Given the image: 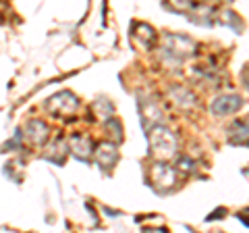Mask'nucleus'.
<instances>
[{
  "mask_svg": "<svg viewBox=\"0 0 249 233\" xmlns=\"http://www.w3.org/2000/svg\"><path fill=\"white\" fill-rule=\"evenodd\" d=\"M150 146H152L154 156H158L160 160L173 158L175 152H177V139H175V136L170 134V129L160 127V125L150 131Z\"/></svg>",
  "mask_w": 249,
  "mask_h": 233,
  "instance_id": "nucleus-1",
  "label": "nucleus"
},
{
  "mask_svg": "<svg viewBox=\"0 0 249 233\" xmlns=\"http://www.w3.org/2000/svg\"><path fill=\"white\" fill-rule=\"evenodd\" d=\"M164 52L170 54L173 58L181 60V58H187L196 52V44H193L191 40H187V38H183V36H166Z\"/></svg>",
  "mask_w": 249,
  "mask_h": 233,
  "instance_id": "nucleus-2",
  "label": "nucleus"
},
{
  "mask_svg": "<svg viewBox=\"0 0 249 233\" xmlns=\"http://www.w3.org/2000/svg\"><path fill=\"white\" fill-rule=\"evenodd\" d=\"M241 106H243V100H241L239 96H220L212 102V113L222 116V115L237 113Z\"/></svg>",
  "mask_w": 249,
  "mask_h": 233,
  "instance_id": "nucleus-3",
  "label": "nucleus"
},
{
  "mask_svg": "<svg viewBox=\"0 0 249 233\" xmlns=\"http://www.w3.org/2000/svg\"><path fill=\"white\" fill-rule=\"evenodd\" d=\"M75 106H77V98L71 92H62V94L54 96L48 102V108L52 113H71Z\"/></svg>",
  "mask_w": 249,
  "mask_h": 233,
  "instance_id": "nucleus-4",
  "label": "nucleus"
},
{
  "mask_svg": "<svg viewBox=\"0 0 249 233\" xmlns=\"http://www.w3.org/2000/svg\"><path fill=\"white\" fill-rule=\"evenodd\" d=\"M152 173H154V181L158 188H168V185L175 183V171H173V167H168L166 162H156Z\"/></svg>",
  "mask_w": 249,
  "mask_h": 233,
  "instance_id": "nucleus-5",
  "label": "nucleus"
},
{
  "mask_svg": "<svg viewBox=\"0 0 249 233\" xmlns=\"http://www.w3.org/2000/svg\"><path fill=\"white\" fill-rule=\"evenodd\" d=\"M71 150L77 158H81V160H88L91 156V144H89V139L88 137H83V136H73L71 137Z\"/></svg>",
  "mask_w": 249,
  "mask_h": 233,
  "instance_id": "nucleus-6",
  "label": "nucleus"
},
{
  "mask_svg": "<svg viewBox=\"0 0 249 233\" xmlns=\"http://www.w3.org/2000/svg\"><path fill=\"white\" fill-rule=\"evenodd\" d=\"M25 134H27V137L31 139V142L40 146V144L46 142V137H48V127H46L42 121H31L25 127Z\"/></svg>",
  "mask_w": 249,
  "mask_h": 233,
  "instance_id": "nucleus-7",
  "label": "nucleus"
},
{
  "mask_svg": "<svg viewBox=\"0 0 249 233\" xmlns=\"http://www.w3.org/2000/svg\"><path fill=\"white\" fill-rule=\"evenodd\" d=\"M116 158H119V154H116L114 146L102 144V146L98 148V162H100V165H102L104 169H106V167H112L114 162H116Z\"/></svg>",
  "mask_w": 249,
  "mask_h": 233,
  "instance_id": "nucleus-8",
  "label": "nucleus"
},
{
  "mask_svg": "<svg viewBox=\"0 0 249 233\" xmlns=\"http://www.w3.org/2000/svg\"><path fill=\"white\" fill-rule=\"evenodd\" d=\"M137 34H139V38H143L142 40V44H150V42H154V38H156V34L152 32V27L150 25H139L137 27Z\"/></svg>",
  "mask_w": 249,
  "mask_h": 233,
  "instance_id": "nucleus-9",
  "label": "nucleus"
},
{
  "mask_svg": "<svg viewBox=\"0 0 249 233\" xmlns=\"http://www.w3.org/2000/svg\"><path fill=\"white\" fill-rule=\"evenodd\" d=\"M173 4L177 6L178 11H187V9H191V0H173Z\"/></svg>",
  "mask_w": 249,
  "mask_h": 233,
  "instance_id": "nucleus-10",
  "label": "nucleus"
}]
</instances>
